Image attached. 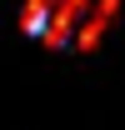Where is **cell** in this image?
Returning <instances> with one entry per match:
<instances>
[{
  "mask_svg": "<svg viewBox=\"0 0 125 130\" xmlns=\"http://www.w3.org/2000/svg\"><path fill=\"white\" fill-rule=\"evenodd\" d=\"M115 15H120V0H90L85 15H80V25H75V35H70V45H75L80 55H90V50L105 40V30L115 25Z\"/></svg>",
  "mask_w": 125,
  "mask_h": 130,
  "instance_id": "cell-1",
  "label": "cell"
},
{
  "mask_svg": "<svg viewBox=\"0 0 125 130\" xmlns=\"http://www.w3.org/2000/svg\"><path fill=\"white\" fill-rule=\"evenodd\" d=\"M50 5H55V0H25V5H20V30H25V35H40L45 20H50Z\"/></svg>",
  "mask_w": 125,
  "mask_h": 130,
  "instance_id": "cell-2",
  "label": "cell"
}]
</instances>
